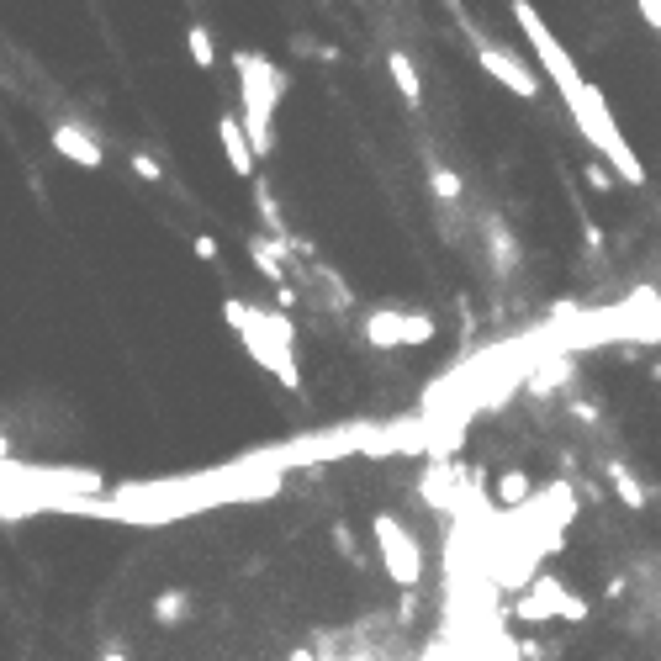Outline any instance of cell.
Returning <instances> with one entry per match:
<instances>
[{
    "instance_id": "cell-1",
    "label": "cell",
    "mask_w": 661,
    "mask_h": 661,
    "mask_svg": "<svg viewBox=\"0 0 661 661\" xmlns=\"http://www.w3.org/2000/svg\"><path fill=\"white\" fill-rule=\"evenodd\" d=\"M223 318H228L233 334L244 339V350L260 360L286 392H297V397L307 392V387H302V365H297V323H291L281 307L265 312V307H249V302L228 297V302H223Z\"/></svg>"
},
{
    "instance_id": "cell-2",
    "label": "cell",
    "mask_w": 661,
    "mask_h": 661,
    "mask_svg": "<svg viewBox=\"0 0 661 661\" xmlns=\"http://www.w3.org/2000/svg\"><path fill=\"white\" fill-rule=\"evenodd\" d=\"M566 112H572L577 133L603 154V164H614V170H619L624 186H646V164H640V154L630 149V138L619 133V122L609 117V101H603L598 85H582L577 101H566Z\"/></svg>"
},
{
    "instance_id": "cell-3",
    "label": "cell",
    "mask_w": 661,
    "mask_h": 661,
    "mask_svg": "<svg viewBox=\"0 0 661 661\" xmlns=\"http://www.w3.org/2000/svg\"><path fill=\"white\" fill-rule=\"evenodd\" d=\"M233 64H238V101H244V133L254 143V159H265L270 154V112L286 90V75L254 48H238Z\"/></svg>"
},
{
    "instance_id": "cell-4",
    "label": "cell",
    "mask_w": 661,
    "mask_h": 661,
    "mask_svg": "<svg viewBox=\"0 0 661 661\" xmlns=\"http://www.w3.org/2000/svg\"><path fill=\"white\" fill-rule=\"evenodd\" d=\"M371 540L381 550V566H387V577L402 587V593H413L418 582H424V550H418L413 529L397 519V513H376L371 519Z\"/></svg>"
},
{
    "instance_id": "cell-5",
    "label": "cell",
    "mask_w": 661,
    "mask_h": 661,
    "mask_svg": "<svg viewBox=\"0 0 661 661\" xmlns=\"http://www.w3.org/2000/svg\"><path fill=\"white\" fill-rule=\"evenodd\" d=\"M360 334L376 350H402V344H429L439 334V323L424 307H381V312H365Z\"/></svg>"
},
{
    "instance_id": "cell-6",
    "label": "cell",
    "mask_w": 661,
    "mask_h": 661,
    "mask_svg": "<svg viewBox=\"0 0 661 661\" xmlns=\"http://www.w3.org/2000/svg\"><path fill=\"white\" fill-rule=\"evenodd\" d=\"M519 619H572V624H582L587 603L566 593L556 577H535L524 587V598H519Z\"/></svg>"
},
{
    "instance_id": "cell-7",
    "label": "cell",
    "mask_w": 661,
    "mask_h": 661,
    "mask_svg": "<svg viewBox=\"0 0 661 661\" xmlns=\"http://www.w3.org/2000/svg\"><path fill=\"white\" fill-rule=\"evenodd\" d=\"M476 59H482V69H487V75H492V80H503V85L513 90V96H524V101H535V96H540V75H535V69H529V64L519 59V53L482 43V48H476Z\"/></svg>"
},
{
    "instance_id": "cell-8",
    "label": "cell",
    "mask_w": 661,
    "mask_h": 661,
    "mask_svg": "<svg viewBox=\"0 0 661 661\" xmlns=\"http://www.w3.org/2000/svg\"><path fill=\"white\" fill-rule=\"evenodd\" d=\"M217 138H223V159H228V170L238 180H254L260 175V159H254V143L244 133V122H238V112H223L217 117Z\"/></svg>"
},
{
    "instance_id": "cell-9",
    "label": "cell",
    "mask_w": 661,
    "mask_h": 661,
    "mask_svg": "<svg viewBox=\"0 0 661 661\" xmlns=\"http://www.w3.org/2000/svg\"><path fill=\"white\" fill-rule=\"evenodd\" d=\"M53 149H59L64 159L85 164V170H101V164H106L101 143L90 138V133H80V127H69V122H59V127H53Z\"/></svg>"
},
{
    "instance_id": "cell-10",
    "label": "cell",
    "mask_w": 661,
    "mask_h": 661,
    "mask_svg": "<svg viewBox=\"0 0 661 661\" xmlns=\"http://www.w3.org/2000/svg\"><path fill=\"white\" fill-rule=\"evenodd\" d=\"M392 69V85H397V96L408 101V112H424V80H418V64L408 59V53H392L387 59Z\"/></svg>"
},
{
    "instance_id": "cell-11",
    "label": "cell",
    "mask_w": 661,
    "mask_h": 661,
    "mask_svg": "<svg viewBox=\"0 0 661 661\" xmlns=\"http://www.w3.org/2000/svg\"><path fill=\"white\" fill-rule=\"evenodd\" d=\"M249 254H254V265H260V275L270 286H286V265H281L286 249H275L270 238H249Z\"/></svg>"
},
{
    "instance_id": "cell-12",
    "label": "cell",
    "mask_w": 661,
    "mask_h": 661,
    "mask_svg": "<svg viewBox=\"0 0 661 661\" xmlns=\"http://www.w3.org/2000/svg\"><path fill=\"white\" fill-rule=\"evenodd\" d=\"M529 492H535V482H529L524 471H503V476H498V503H503V508H524Z\"/></svg>"
},
{
    "instance_id": "cell-13",
    "label": "cell",
    "mask_w": 661,
    "mask_h": 661,
    "mask_svg": "<svg viewBox=\"0 0 661 661\" xmlns=\"http://www.w3.org/2000/svg\"><path fill=\"white\" fill-rule=\"evenodd\" d=\"M186 609H191V593H186V587H170V593L154 598V619H159V624H180V619H186Z\"/></svg>"
},
{
    "instance_id": "cell-14",
    "label": "cell",
    "mask_w": 661,
    "mask_h": 661,
    "mask_svg": "<svg viewBox=\"0 0 661 661\" xmlns=\"http://www.w3.org/2000/svg\"><path fill=\"white\" fill-rule=\"evenodd\" d=\"M609 476H614V492H619V503H624V508H646V487L635 482V471H630V466H619V461H614Z\"/></svg>"
},
{
    "instance_id": "cell-15",
    "label": "cell",
    "mask_w": 661,
    "mask_h": 661,
    "mask_svg": "<svg viewBox=\"0 0 661 661\" xmlns=\"http://www.w3.org/2000/svg\"><path fill=\"white\" fill-rule=\"evenodd\" d=\"M186 48H191L196 69H217V43H212V32L201 27V22H191V32H186Z\"/></svg>"
},
{
    "instance_id": "cell-16",
    "label": "cell",
    "mask_w": 661,
    "mask_h": 661,
    "mask_svg": "<svg viewBox=\"0 0 661 661\" xmlns=\"http://www.w3.org/2000/svg\"><path fill=\"white\" fill-rule=\"evenodd\" d=\"M429 191H434L439 201H450V207H455V201L466 196V180L455 175V170H445V164H434V170H429Z\"/></svg>"
},
{
    "instance_id": "cell-17",
    "label": "cell",
    "mask_w": 661,
    "mask_h": 661,
    "mask_svg": "<svg viewBox=\"0 0 661 661\" xmlns=\"http://www.w3.org/2000/svg\"><path fill=\"white\" fill-rule=\"evenodd\" d=\"M587 186H593V191H614V180H609V170H603V164H587Z\"/></svg>"
},
{
    "instance_id": "cell-18",
    "label": "cell",
    "mask_w": 661,
    "mask_h": 661,
    "mask_svg": "<svg viewBox=\"0 0 661 661\" xmlns=\"http://www.w3.org/2000/svg\"><path fill=\"white\" fill-rule=\"evenodd\" d=\"M133 170H138L143 180H164V170H159V159H149V154H133Z\"/></svg>"
},
{
    "instance_id": "cell-19",
    "label": "cell",
    "mask_w": 661,
    "mask_h": 661,
    "mask_svg": "<svg viewBox=\"0 0 661 661\" xmlns=\"http://www.w3.org/2000/svg\"><path fill=\"white\" fill-rule=\"evenodd\" d=\"M196 254H201V260H217V238L212 233H196Z\"/></svg>"
}]
</instances>
